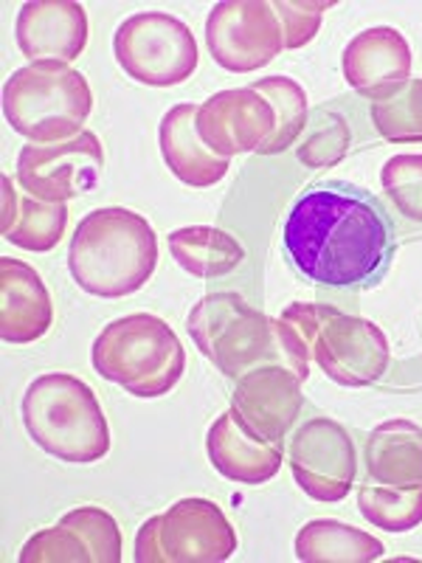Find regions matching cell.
<instances>
[{
    "instance_id": "6da1fadb",
    "label": "cell",
    "mask_w": 422,
    "mask_h": 563,
    "mask_svg": "<svg viewBox=\"0 0 422 563\" xmlns=\"http://www.w3.org/2000/svg\"><path fill=\"white\" fill-rule=\"evenodd\" d=\"M285 251L310 282L371 288L395 256V225L371 192L346 180H324L296 198L285 220Z\"/></svg>"
},
{
    "instance_id": "7a4b0ae2",
    "label": "cell",
    "mask_w": 422,
    "mask_h": 563,
    "mask_svg": "<svg viewBox=\"0 0 422 563\" xmlns=\"http://www.w3.org/2000/svg\"><path fill=\"white\" fill-rule=\"evenodd\" d=\"M186 330L225 378H243L263 366H285L304 384L310 350L285 319H268L240 294H209L186 319Z\"/></svg>"
},
{
    "instance_id": "3957f363",
    "label": "cell",
    "mask_w": 422,
    "mask_h": 563,
    "mask_svg": "<svg viewBox=\"0 0 422 563\" xmlns=\"http://www.w3.org/2000/svg\"><path fill=\"white\" fill-rule=\"evenodd\" d=\"M158 265V238L138 211L104 206L85 214L68 249V271L79 288L102 299L138 294Z\"/></svg>"
},
{
    "instance_id": "277c9868",
    "label": "cell",
    "mask_w": 422,
    "mask_h": 563,
    "mask_svg": "<svg viewBox=\"0 0 422 563\" xmlns=\"http://www.w3.org/2000/svg\"><path fill=\"white\" fill-rule=\"evenodd\" d=\"M29 437L45 454L70 465H90L108 456L110 426L97 395L68 372H48L32 380L20 404Z\"/></svg>"
},
{
    "instance_id": "5b68a950",
    "label": "cell",
    "mask_w": 422,
    "mask_h": 563,
    "mask_svg": "<svg viewBox=\"0 0 422 563\" xmlns=\"http://www.w3.org/2000/svg\"><path fill=\"white\" fill-rule=\"evenodd\" d=\"M93 369L133 397H164L186 372V352L173 327L153 313H133L104 327L90 350Z\"/></svg>"
},
{
    "instance_id": "8992f818",
    "label": "cell",
    "mask_w": 422,
    "mask_h": 563,
    "mask_svg": "<svg viewBox=\"0 0 422 563\" xmlns=\"http://www.w3.org/2000/svg\"><path fill=\"white\" fill-rule=\"evenodd\" d=\"M93 110L88 79L57 59L29 63L3 85V115L32 144L77 139Z\"/></svg>"
},
{
    "instance_id": "52a82bcc",
    "label": "cell",
    "mask_w": 422,
    "mask_h": 563,
    "mask_svg": "<svg viewBox=\"0 0 422 563\" xmlns=\"http://www.w3.org/2000/svg\"><path fill=\"white\" fill-rule=\"evenodd\" d=\"M279 319L304 339L310 355L326 378L349 389H364L384 378L389 341L375 321L341 313L333 305L296 301Z\"/></svg>"
},
{
    "instance_id": "ba28073f",
    "label": "cell",
    "mask_w": 422,
    "mask_h": 563,
    "mask_svg": "<svg viewBox=\"0 0 422 563\" xmlns=\"http://www.w3.org/2000/svg\"><path fill=\"white\" fill-rule=\"evenodd\" d=\"M237 550V532L214 501L180 499L135 536L138 563H220Z\"/></svg>"
},
{
    "instance_id": "9c48e42d",
    "label": "cell",
    "mask_w": 422,
    "mask_h": 563,
    "mask_svg": "<svg viewBox=\"0 0 422 563\" xmlns=\"http://www.w3.org/2000/svg\"><path fill=\"white\" fill-rule=\"evenodd\" d=\"M115 63L130 79L173 88L198 70V40L184 20L167 12L133 14L113 34Z\"/></svg>"
},
{
    "instance_id": "30bf717a",
    "label": "cell",
    "mask_w": 422,
    "mask_h": 563,
    "mask_svg": "<svg viewBox=\"0 0 422 563\" xmlns=\"http://www.w3.org/2000/svg\"><path fill=\"white\" fill-rule=\"evenodd\" d=\"M102 169V141L90 130L59 144H26L18 153L20 189L45 203H65L93 192Z\"/></svg>"
},
{
    "instance_id": "8fae6325",
    "label": "cell",
    "mask_w": 422,
    "mask_h": 563,
    "mask_svg": "<svg viewBox=\"0 0 422 563\" xmlns=\"http://www.w3.org/2000/svg\"><path fill=\"white\" fill-rule=\"evenodd\" d=\"M206 45L220 68L251 74L279 57L285 48L274 3L265 0H223L206 20Z\"/></svg>"
},
{
    "instance_id": "7c38bea8",
    "label": "cell",
    "mask_w": 422,
    "mask_h": 563,
    "mask_svg": "<svg viewBox=\"0 0 422 563\" xmlns=\"http://www.w3.org/2000/svg\"><path fill=\"white\" fill-rule=\"evenodd\" d=\"M290 471L310 499H346L358 476V451L349 431L326 417L308 420L290 442Z\"/></svg>"
},
{
    "instance_id": "4fadbf2b",
    "label": "cell",
    "mask_w": 422,
    "mask_h": 563,
    "mask_svg": "<svg viewBox=\"0 0 422 563\" xmlns=\"http://www.w3.org/2000/svg\"><path fill=\"white\" fill-rule=\"evenodd\" d=\"M276 128V113L254 88L220 90L198 108V133L220 158L259 153Z\"/></svg>"
},
{
    "instance_id": "5bb4252c",
    "label": "cell",
    "mask_w": 422,
    "mask_h": 563,
    "mask_svg": "<svg viewBox=\"0 0 422 563\" xmlns=\"http://www.w3.org/2000/svg\"><path fill=\"white\" fill-rule=\"evenodd\" d=\"M20 563H119L122 532L102 507H77L65 512L52 530L32 536L18 555Z\"/></svg>"
},
{
    "instance_id": "9a60e30c",
    "label": "cell",
    "mask_w": 422,
    "mask_h": 563,
    "mask_svg": "<svg viewBox=\"0 0 422 563\" xmlns=\"http://www.w3.org/2000/svg\"><path fill=\"white\" fill-rule=\"evenodd\" d=\"M301 380L285 366H263L237 380L231 395V411L259 440L285 449V437L299 417Z\"/></svg>"
},
{
    "instance_id": "2e32d148",
    "label": "cell",
    "mask_w": 422,
    "mask_h": 563,
    "mask_svg": "<svg viewBox=\"0 0 422 563\" xmlns=\"http://www.w3.org/2000/svg\"><path fill=\"white\" fill-rule=\"evenodd\" d=\"M341 68L360 97L386 102L411 79L409 40L391 26L366 29L346 43Z\"/></svg>"
},
{
    "instance_id": "e0dca14e",
    "label": "cell",
    "mask_w": 422,
    "mask_h": 563,
    "mask_svg": "<svg viewBox=\"0 0 422 563\" xmlns=\"http://www.w3.org/2000/svg\"><path fill=\"white\" fill-rule=\"evenodd\" d=\"M14 40L32 63H70L88 45V14L77 0H29L18 12Z\"/></svg>"
},
{
    "instance_id": "ac0fdd59",
    "label": "cell",
    "mask_w": 422,
    "mask_h": 563,
    "mask_svg": "<svg viewBox=\"0 0 422 563\" xmlns=\"http://www.w3.org/2000/svg\"><path fill=\"white\" fill-rule=\"evenodd\" d=\"M54 321L52 296L43 276L23 260H0V339L32 344L48 333Z\"/></svg>"
},
{
    "instance_id": "d6986e66",
    "label": "cell",
    "mask_w": 422,
    "mask_h": 563,
    "mask_svg": "<svg viewBox=\"0 0 422 563\" xmlns=\"http://www.w3.org/2000/svg\"><path fill=\"white\" fill-rule=\"evenodd\" d=\"M206 451L214 471L237 485H265L279 474L285 456V449L251 434L234 411H225L211 422Z\"/></svg>"
},
{
    "instance_id": "ffe728a7",
    "label": "cell",
    "mask_w": 422,
    "mask_h": 563,
    "mask_svg": "<svg viewBox=\"0 0 422 563\" xmlns=\"http://www.w3.org/2000/svg\"><path fill=\"white\" fill-rule=\"evenodd\" d=\"M158 144L169 173L195 189L220 184L231 169L229 158L211 153L200 139L195 104H175L173 110H167V115L160 119Z\"/></svg>"
},
{
    "instance_id": "44dd1931",
    "label": "cell",
    "mask_w": 422,
    "mask_h": 563,
    "mask_svg": "<svg viewBox=\"0 0 422 563\" xmlns=\"http://www.w3.org/2000/svg\"><path fill=\"white\" fill-rule=\"evenodd\" d=\"M366 471L378 485L409 487L422 482V429L397 417L380 422L366 440Z\"/></svg>"
},
{
    "instance_id": "7402d4cb",
    "label": "cell",
    "mask_w": 422,
    "mask_h": 563,
    "mask_svg": "<svg viewBox=\"0 0 422 563\" xmlns=\"http://www.w3.org/2000/svg\"><path fill=\"white\" fill-rule=\"evenodd\" d=\"M68 225V206L45 203L14 192V180L3 175V238L18 249L52 251Z\"/></svg>"
},
{
    "instance_id": "603a6c76",
    "label": "cell",
    "mask_w": 422,
    "mask_h": 563,
    "mask_svg": "<svg viewBox=\"0 0 422 563\" xmlns=\"http://www.w3.org/2000/svg\"><path fill=\"white\" fill-rule=\"evenodd\" d=\"M169 251L186 274L198 279H218L231 274L245 260V249L229 231L214 225H189L169 234Z\"/></svg>"
},
{
    "instance_id": "cb8c5ba5",
    "label": "cell",
    "mask_w": 422,
    "mask_h": 563,
    "mask_svg": "<svg viewBox=\"0 0 422 563\" xmlns=\"http://www.w3.org/2000/svg\"><path fill=\"white\" fill-rule=\"evenodd\" d=\"M384 555V544L358 527L333 519H315L296 536V558L301 563H369Z\"/></svg>"
},
{
    "instance_id": "d4e9b609",
    "label": "cell",
    "mask_w": 422,
    "mask_h": 563,
    "mask_svg": "<svg viewBox=\"0 0 422 563\" xmlns=\"http://www.w3.org/2000/svg\"><path fill=\"white\" fill-rule=\"evenodd\" d=\"M251 88L256 93H263L265 99L270 102L276 113V128L274 135L268 139L259 155H276V153H285L288 147H293L296 139L301 135V130L308 128V97H304V90L296 79L288 77H265V79H256Z\"/></svg>"
},
{
    "instance_id": "484cf974",
    "label": "cell",
    "mask_w": 422,
    "mask_h": 563,
    "mask_svg": "<svg viewBox=\"0 0 422 563\" xmlns=\"http://www.w3.org/2000/svg\"><path fill=\"white\" fill-rule=\"evenodd\" d=\"M358 507L378 530L409 532L422 525V482L409 487L366 485L358 490Z\"/></svg>"
},
{
    "instance_id": "4316f807",
    "label": "cell",
    "mask_w": 422,
    "mask_h": 563,
    "mask_svg": "<svg viewBox=\"0 0 422 563\" xmlns=\"http://www.w3.org/2000/svg\"><path fill=\"white\" fill-rule=\"evenodd\" d=\"M371 122L391 144H422V79H409L386 102H371Z\"/></svg>"
},
{
    "instance_id": "83f0119b",
    "label": "cell",
    "mask_w": 422,
    "mask_h": 563,
    "mask_svg": "<svg viewBox=\"0 0 422 563\" xmlns=\"http://www.w3.org/2000/svg\"><path fill=\"white\" fill-rule=\"evenodd\" d=\"M349 141L352 133L344 115L333 113V110H315L310 115L308 133L296 147V155H299L301 164H308L313 169L335 167V164L344 161Z\"/></svg>"
},
{
    "instance_id": "f1b7e54d",
    "label": "cell",
    "mask_w": 422,
    "mask_h": 563,
    "mask_svg": "<svg viewBox=\"0 0 422 563\" xmlns=\"http://www.w3.org/2000/svg\"><path fill=\"white\" fill-rule=\"evenodd\" d=\"M380 184L400 214L422 223V155H395L386 161Z\"/></svg>"
},
{
    "instance_id": "f546056e",
    "label": "cell",
    "mask_w": 422,
    "mask_h": 563,
    "mask_svg": "<svg viewBox=\"0 0 422 563\" xmlns=\"http://www.w3.org/2000/svg\"><path fill=\"white\" fill-rule=\"evenodd\" d=\"M330 7H333L330 0H326V3H310V0H276L274 12L276 18H279L285 48L293 52V48L308 45L310 40L319 34L321 18H324V12Z\"/></svg>"
}]
</instances>
